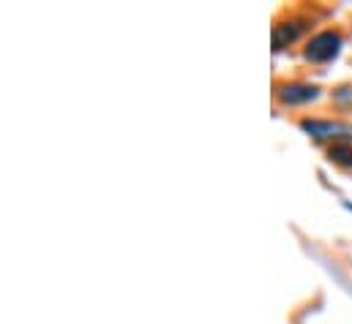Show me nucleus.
I'll return each mask as SVG.
<instances>
[{
    "label": "nucleus",
    "mask_w": 352,
    "mask_h": 324,
    "mask_svg": "<svg viewBox=\"0 0 352 324\" xmlns=\"http://www.w3.org/2000/svg\"><path fill=\"white\" fill-rule=\"evenodd\" d=\"M342 47H344L342 30L325 27V30L314 33V36L306 41V47H303V60L311 63V66H328V63H333V60L342 55Z\"/></svg>",
    "instance_id": "obj_1"
},
{
    "label": "nucleus",
    "mask_w": 352,
    "mask_h": 324,
    "mask_svg": "<svg viewBox=\"0 0 352 324\" xmlns=\"http://www.w3.org/2000/svg\"><path fill=\"white\" fill-rule=\"evenodd\" d=\"M300 131L317 142H328V145H336V142H352V123L344 120H325V117H303L300 123Z\"/></svg>",
    "instance_id": "obj_2"
},
{
    "label": "nucleus",
    "mask_w": 352,
    "mask_h": 324,
    "mask_svg": "<svg viewBox=\"0 0 352 324\" xmlns=\"http://www.w3.org/2000/svg\"><path fill=\"white\" fill-rule=\"evenodd\" d=\"M273 95L281 106H306L311 101H317L322 95V87L317 82H303V80H289V82H276Z\"/></svg>",
    "instance_id": "obj_3"
},
{
    "label": "nucleus",
    "mask_w": 352,
    "mask_h": 324,
    "mask_svg": "<svg viewBox=\"0 0 352 324\" xmlns=\"http://www.w3.org/2000/svg\"><path fill=\"white\" fill-rule=\"evenodd\" d=\"M311 27V19L306 16V14H289L287 19H276V25H273V52H281V49H287L289 44H295V41H300V36L306 33Z\"/></svg>",
    "instance_id": "obj_4"
},
{
    "label": "nucleus",
    "mask_w": 352,
    "mask_h": 324,
    "mask_svg": "<svg viewBox=\"0 0 352 324\" xmlns=\"http://www.w3.org/2000/svg\"><path fill=\"white\" fill-rule=\"evenodd\" d=\"M328 161L336 163V166H344V169H352V142L328 145Z\"/></svg>",
    "instance_id": "obj_5"
},
{
    "label": "nucleus",
    "mask_w": 352,
    "mask_h": 324,
    "mask_svg": "<svg viewBox=\"0 0 352 324\" xmlns=\"http://www.w3.org/2000/svg\"><path fill=\"white\" fill-rule=\"evenodd\" d=\"M333 98H336L339 104H350L352 106V84H339V87L333 90Z\"/></svg>",
    "instance_id": "obj_6"
},
{
    "label": "nucleus",
    "mask_w": 352,
    "mask_h": 324,
    "mask_svg": "<svg viewBox=\"0 0 352 324\" xmlns=\"http://www.w3.org/2000/svg\"><path fill=\"white\" fill-rule=\"evenodd\" d=\"M344 207H347V210L352 213V202H344Z\"/></svg>",
    "instance_id": "obj_7"
}]
</instances>
